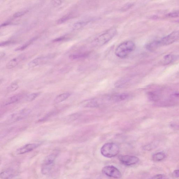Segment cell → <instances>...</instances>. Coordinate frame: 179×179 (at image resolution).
Here are the masks:
<instances>
[{"label": "cell", "instance_id": "9a60e30c", "mask_svg": "<svg viewBox=\"0 0 179 179\" xmlns=\"http://www.w3.org/2000/svg\"><path fill=\"white\" fill-rule=\"evenodd\" d=\"M129 97L128 94H121L114 95L111 98V100L114 102H120L126 99Z\"/></svg>", "mask_w": 179, "mask_h": 179}, {"label": "cell", "instance_id": "f546056e", "mask_svg": "<svg viewBox=\"0 0 179 179\" xmlns=\"http://www.w3.org/2000/svg\"><path fill=\"white\" fill-rule=\"evenodd\" d=\"M63 1H51L52 4L54 6H60L62 4Z\"/></svg>", "mask_w": 179, "mask_h": 179}, {"label": "cell", "instance_id": "3957f363", "mask_svg": "<svg viewBox=\"0 0 179 179\" xmlns=\"http://www.w3.org/2000/svg\"><path fill=\"white\" fill-rule=\"evenodd\" d=\"M135 48V44L133 41H125L117 47L115 50V54L117 57L121 58H125L133 51Z\"/></svg>", "mask_w": 179, "mask_h": 179}, {"label": "cell", "instance_id": "e0dca14e", "mask_svg": "<svg viewBox=\"0 0 179 179\" xmlns=\"http://www.w3.org/2000/svg\"><path fill=\"white\" fill-rule=\"evenodd\" d=\"M38 39L37 36L34 37L32 38L30 40H29L28 42H27L24 45L20 47H18L15 50L16 51H21L24 50L28 47L29 45L33 43L34 41H35L37 39Z\"/></svg>", "mask_w": 179, "mask_h": 179}, {"label": "cell", "instance_id": "9c48e42d", "mask_svg": "<svg viewBox=\"0 0 179 179\" xmlns=\"http://www.w3.org/2000/svg\"><path fill=\"white\" fill-rule=\"evenodd\" d=\"M119 159L122 163L128 166L136 165L139 161V158L137 157L131 155L120 156Z\"/></svg>", "mask_w": 179, "mask_h": 179}, {"label": "cell", "instance_id": "f1b7e54d", "mask_svg": "<svg viewBox=\"0 0 179 179\" xmlns=\"http://www.w3.org/2000/svg\"><path fill=\"white\" fill-rule=\"evenodd\" d=\"M151 179H168L166 176L162 174H158L154 176Z\"/></svg>", "mask_w": 179, "mask_h": 179}, {"label": "cell", "instance_id": "83f0119b", "mask_svg": "<svg viewBox=\"0 0 179 179\" xmlns=\"http://www.w3.org/2000/svg\"><path fill=\"white\" fill-rule=\"evenodd\" d=\"M15 43H16V42L14 41H7L2 42L1 43V44H0V46H1V47L4 46L10 45L11 44H13Z\"/></svg>", "mask_w": 179, "mask_h": 179}, {"label": "cell", "instance_id": "d6986e66", "mask_svg": "<svg viewBox=\"0 0 179 179\" xmlns=\"http://www.w3.org/2000/svg\"><path fill=\"white\" fill-rule=\"evenodd\" d=\"M90 22L89 21H81L77 22L73 26V30H78L83 28Z\"/></svg>", "mask_w": 179, "mask_h": 179}, {"label": "cell", "instance_id": "52a82bcc", "mask_svg": "<svg viewBox=\"0 0 179 179\" xmlns=\"http://www.w3.org/2000/svg\"><path fill=\"white\" fill-rule=\"evenodd\" d=\"M55 56L56 54H50L48 55L39 56L31 61L29 64V67H34L43 64L47 61L53 59Z\"/></svg>", "mask_w": 179, "mask_h": 179}, {"label": "cell", "instance_id": "8992f818", "mask_svg": "<svg viewBox=\"0 0 179 179\" xmlns=\"http://www.w3.org/2000/svg\"><path fill=\"white\" fill-rule=\"evenodd\" d=\"M31 110L28 109H24L15 113L9 116L7 119V123L11 124L21 121L28 116Z\"/></svg>", "mask_w": 179, "mask_h": 179}, {"label": "cell", "instance_id": "d4e9b609", "mask_svg": "<svg viewBox=\"0 0 179 179\" xmlns=\"http://www.w3.org/2000/svg\"><path fill=\"white\" fill-rule=\"evenodd\" d=\"M134 4L133 3H128L125 5V6L122 7L121 11H125L128 10V9L131 8L132 7L134 6Z\"/></svg>", "mask_w": 179, "mask_h": 179}, {"label": "cell", "instance_id": "4dcf8cb0", "mask_svg": "<svg viewBox=\"0 0 179 179\" xmlns=\"http://www.w3.org/2000/svg\"><path fill=\"white\" fill-rule=\"evenodd\" d=\"M65 39H66L65 36H62L60 37L59 38H58L54 39V40L53 41L54 42H60L64 40Z\"/></svg>", "mask_w": 179, "mask_h": 179}, {"label": "cell", "instance_id": "5bb4252c", "mask_svg": "<svg viewBox=\"0 0 179 179\" xmlns=\"http://www.w3.org/2000/svg\"><path fill=\"white\" fill-rule=\"evenodd\" d=\"M14 170L13 169L9 168L2 171L1 173V179H9L13 177Z\"/></svg>", "mask_w": 179, "mask_h": 179}, {"label": "cell", "instance_id": "836d02e7", "mask_svg": "<svg viewBox=\"0 0 179 179\" xmlns=\"http://www.w3.org/2000/svg\"><path fill=\"white\" fill-rule=\"evenodd\" d=\"M5 55V54L4 53H1V58H3L4 57Z\"/></svg>", "mask_w": 179, "mask_h": 179}, {"label": "cell", "instance_id": "cb8c5ba5", "mask_svg": "<svg viewBox=\"0 0 179 179\" xmlns=\"http://www.w3.org/2000/svg\"><path fill=\"white\" fill-rule=\"evenodd\" d=\"M174 56L171 54L166 55L164 58V63L165 65H168L174 60Z\"/></svg>", "mask_w": 179, "mask_h": 179}, {"label": "cell", "instance_id": "ac0fdd59", "mask_svg": "<svg viewBox=\"0 0 179 179\" xmlns=\"http://www.w3.org/2000/svg\"><path fill=\"white\" fill-rule=\"evenodd\" d=\"M166 156L165 153L159 152L154 154L152 156V159L154 162H159L163 160Z\"/></svg>", "mask_w": 179, "mask_h": 179}, {"label": "cell", "instance_id": "2e32d148", "mask_svg": "<svg viewBox=\"0 0 179 179\" xmlns=\"http://www.w3.org/2000/svg\"><path fill=\"white\" fill-rule=\"evenodd\" d=\"M70 95V93L69 92L63 93L56 97L54 101L56 103H59L62 102L67 99Z\"/></svg>", "mask_w": 179, "mask_h": 179}, {"label": "cell", "instance_id": "44dd1931", "mask_svg": "<svg viewBox=\"0 0 179 179\" xmlns=\"http://www.w3.org/2000/svg\"><path fill=\"white\" fill-rule=\"evenodd\" d=\"M40 93L39 92H36L32 93V94H29L26 95L25 97V100L27 102H31L35 99L39 95Z\"/></svg>", "mask_w": 179, "mask_h": 179}, {"label": "cell", "instance_id": "ba28073f", "mask_svg": "<svg viewBox=\"0 0 179 179\" xmlns=\"http://www.w3.org/2000/svg\"><path fill=\"white\" fill-rule=\"evenodd\" d=\"M102 172L109 177L115 178H120L122 176L121 173L118 169L112 166H105L103 168Z\"/></svg>", "mask_w": 179, "mask_h": 179}, {"label": "cell", "instance_id": "7a4b0ae2", "mask_svg": "<svg viewBox=\"0 0 179 179\" xmlns=\"http://www.w3.org/2000/svg\"><path fill=\"white\" fill-rule=\"evenodd\" d=\"M117 31L114 28H110L105 31L97 37L92 41L93 46L100 47L106 44L111 41L116 35Z\"/></svg>", "mask_w": 179, "mask_h": 179}, {"label": "cell", "instance_id": "484cf974", "mask_svg": "<svg viewBox=\"0 0 179 179\" xmlns=\"http://www.w3.org/2000/svg\"><path fill=\"white\" fill-rule=\"evenodd\" d=\"M167 16L170 18H176L179 17V10L170 12L167 15Z\"/></svg>", "mask_w": 179, "mask_h": 179}, {"label": "cell", "instance_id": "4fadbf2b", "mask_svg": "<svg viewBox=\"0 0 179 179\" xmlns=\"http://www.w3.org/2000/svg\"><path fill=\"white\" fill-rule=\"evenodd\" d=\"M23 97V95L21 94L14 95L7 99L6 101L4 103L3 105L4 106H7V105L18 102L22 99Z\"/></svg>", "mask_w": 179, "mask_h": 179}, {"label": "cell", "instance_id": "4316f807", "mask_svg": "<svg viewBox=\"0 0 179 179\" xmlns=\"http://www.w3.org/2000/svg\"><path fill=\"white\" fill-rule=\"evenodd\" d=\"M28 12V11L26 10L17 12V13H14L13 14V17L14 18H18V17L23 16L27 12Z\"/></svg>", "mask_w": 179, "mask_h": 179}, {"label": "cell", "instance_id": "1f68e13d", "mask_svg": "<svg viewBox=\"0 0 179 179\" xmlns=\"http://www.w3.org/2000/svg\"><path fill=\"white\" fill-rule=\"evenodd\" d=\"M173 175L176 177H179V170H176L174 171Z\"/></svg>", "mask_w": 179, "mask_h": 179}, {"label": "cell", "instance_id": "30bf717a", "mask_svg": "<svg viewBox=\"0 0 179 179\" xmlns=\"http://www.w3.org/2000/svg\"><path fill=\"white\" fill-rule=\"evenodd\" d=\"M41 145L40 144H29L21 147L17 149L16 153L18 155H21L29 152L38 147Z\"/></svg>", "mask_w": 179, "mask_h": 179}, {"label": "cell", "instance_id": "277c9868", "mask_svg": "<svg viewBox=\"0 0 179 179\" xmlns=\"http://www.w3.org/2000/svg\"><path fill=\"white\" fill-rule=\"evenodd\" d=\"M119 147L114 143L105 144L102 147L100 151L102 155L107 158H112L117 156L119 152Z\"/></svg>", "mask_w": 179, "mask_h": 179}, {"label": "cell", "instance_id": "6da1fadb", "mask_svg": "<svg viewBox=\"0 0 179 179\" xmlns=\"http://www.w3.org/2000/svg\"><path fill=\"white\" fill-rule=\"evenodd\" d=\"M179 39V30L175 31L162 39L161 40L153 42L146 45L147 50L151 51H155L162 46L171 45Z\"/></svg>", "mask_w": 179, "mask_h": 179}, {"label": "cell", "instance_id": "5b68a950", "mask_svg": "<svg viewBox=\"0 0 179 179\" xmlns=\"http://www.w3.org/2000/svg\"><path fill=\"white\" fill-rule=\"evenodd\" d=\"M58 155V153L55 152L46 157L41 166V172L43 174L46 175L50 173Z\"/></svg>", "mask_w": 179, "mask_h": 179}, {"label": "cell", "instance_id": "8fae6325", "mask_svg": "<svg viewBox=\"0 0 179 179\" xmlns=\"http://www.w3.org/2000/svg\"><path fill=\"white\" fill-rule=\"evenodd\" d=\"M27 57L26 54H22L16 58L12 59L7 64L6 67L8 69H11L18 65L21 61L25 60Z\"/></svg>", "mask_w": 179, "mask_h": 179}, {"label": "cell", "instance_id": "7402d4cb", "mask_svg": "<svg viewBox=\"0 0 179 179\" xmlns=\"http://www.w3.org/2000/svg\"><path fill=\"white\" fill-rule=\"evenodd\" d=\"M73 16L72 14L65 15L60 19H59L57 21L58 24H61L65 23V22L73 18Z\"/></svg>", "mask_w": 179, "mask_h": 179}, {"label": "cell", "instance_id": "e575fe53", "mask_svg": "<svg viewBox=\"0 0 179 179\" xmlns=\"http://www.w3.org/2000/svg\"><path fill=\"white\" fill-rule=\"evenodd\" d=\"M176 97L179 98V94H175Z\"/></svg>", "mask_w": 179, "mask_h": 179}, {"label": "cell", "instance_id": "d6a6232c", "mask_svg": "<svg viewBox=\"0 0 179 179\" xmlns=\"http://www.w3.org/2000/svg\"><path fill=\"white\" fill-rule=\"evenodd\" d=\"M10 23V22L9 21H7V22H5V23H2V24H1V27H4L5 26H6L9 25V24Z\"/></svg>", "mask_w": 179, "mask_h": 179}, {"label": "cell", "instance_id": "7c38bea8", "mask_svg": "<svg viewBox=\"0 0 179 179\" xmlns=\"http://www.w3.org/2000/svg\"><path fill=\"white\" fill-rule=\"evenodd\" d=\"M90 54V53L89 51L73 54L69 56V58L72 60L83 59L89 57Z\"/></svg>", "mask_w": 179, "mask_h": 179}, {"label": "cell", "instance_id": "ffe728a7", "mask_svg": "<svg viewBox=\"0 0 179 179\" xmlns=\"http://www.w3.org/2000/svg\"><path fill=\"white\" fill-rule=\"evenodd\" d=\"M83 105L85 107H95L99 106V104L96 100H90L84 102Z\"/></svg>", "mask_w": 179, "mask_h": 179}, {"label": "cell", "instance_id": "603a6c76", "mask_svg": "<svg viewBox=\"0 0 179 179\" xmlns=\"http://www.w3.org/2000/svg\"><path fill=\"white\" fill-rule=\"evenodd\" d=\"M19 85L17 82H14L11 83L7 88V90L9 92H13L18 89Z\"/></svg>", "mask_w": 179, "mask_h": 179}]
</instances>
